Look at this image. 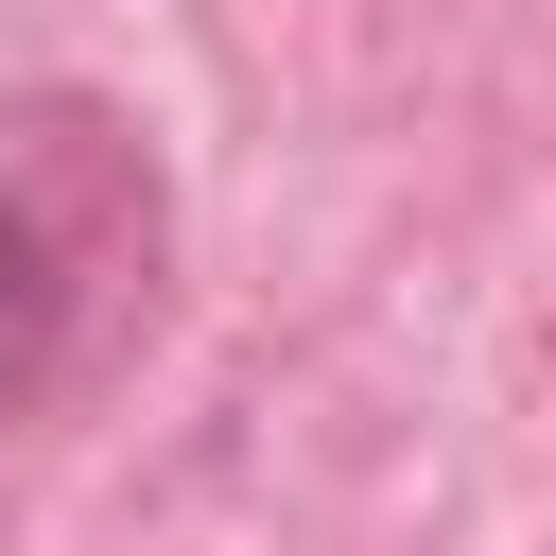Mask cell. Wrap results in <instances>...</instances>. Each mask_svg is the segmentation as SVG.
<instances>
[{
    "label": "cell",
    "mask_w": 556,
    "mask_h": 556,
    "mask_svg": "<svg viewBox=\"0 0 556 556\" xmlns=\"http://www.w3.org/2000/svg\"><path fill=\"white\" fill-rule=\"evenodd\" d=\"M174 278V156L122 87H0V434H52L122 382Z\"/></svg>",
    "instance_id": "cell-1"
}]
</instances>
